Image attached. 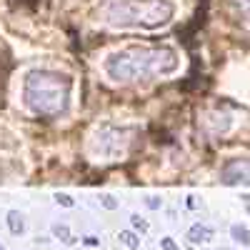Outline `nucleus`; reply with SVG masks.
<instances>
[{
	"label": "nucleus",
	"instance_id": "obj_1",
	"mask_svg": "<svg viewBox=\"0 0 250 250\" xmlns=\"http://www.w3.org/2000/svg\"><path fill=\"white\" fill-rule=\"evenodd\" d=\"M180 68V53L173 45H130L105 55L103 73L118 85L153 78H168Z\"/></svg>",
	"mask_w": 250,
	"mask_h": 250
},
{
	"label": "nucleus",
	"instance_id": "obj_2",
	"mask_svg": "<svg viewBox=\"0 0 250 250\" xmlns=\"http://www.w3.org/2000/svg\"><path fill=\"white\" fill-rule=\"evenodd\" d=\"M73 78L53 68H33L23 78L20 103L38 118H60L70 110L73 103Z\"/></svg>",
	"mask_w": 250,
	"mask_h": 250
},
{
	"label": "nucleus",
	"instance_id": "obj_3",
	"mask_svg": "<svg viewBox=\"0 0 250 250\" xmlns=\"http://www.w3.org/2000/svg\"><path fill=\"white\" fill-rule=\"evenodd\" d=\"M175 13L173 0H108L100 18L118 30H158L168 25Z\"/></svg>",
	"mask_w": 250,
	"mask_h": 250
},
{
	"label": "nucleus",
	"instance_id": "obj_4",
	"mask_svg": "<svg viewBox=\"0 0 250 250\" xmlns=\"http://www.w3.org/2000/svg\"><path fill=\"white\" fill-rule=\"evenodd\" d=\"M143 130L140 125H115V123H105L93 133L90 138V150L95 158L103 160H118L130 153V148L135 145V140H140Z\"/></svg>",
	"mask_w": 250,
	"mask_h": 250
},
{
	"label": "nucleus",
	"instance_id": "obj_5",
	"mask_svg": "<svg viewBox=\"0 0 250 250\" xmlns=\"http://www.w3.org/2000/svg\"><path fill=\"white\" fill-rule=\"evenodd\" d=\"M223 185H250V158H233L220 170Z\"/></svg>",
	"mask_w": 250,
	"mask_h": 250
},
{
	"label": "nucleus",
	"instance_id": "obj_6",
	"mask_svg": "<svg viewBox=\"0 0 250 250\" xmlns=\"http://www.w3.org/2000/svg\"><path fill=\"white\" fill-rule=\"evenodd\" d=\"M188 240H190L193 245L208 243V240H213V230L203 223H195V225H190V230H188Z\"/></svg>",
	"mask_w": 250,
	"mask_h": 250
},
{
	"label": "nucleus",
	"instance_id": "obj_7",
	"mask_svg": "<svg viewBox=\"0 0 250 250\" xmlns=\"http://www.w3.org/2000/svg\"><path fill=\"white\" fill-rule=\"evenodd\" d=\"M8 230L13 235H23L25 233V220H23V215H20L18 210H10L8 213Z\"/></svg>",
	"mask_w": 250,
	"mask_h": 250
},
{
	"label": "nucleus",
	"instance_id": "obj_8",
	"mask_svg": "<svg viewBox=\"0 0 250 250\" xmlns=\"http://www.w3.org/2000/svg\"><path fill=\"white\" fill-rule=\"evenodd\" d=\"M53 235H55L58 240H62L65 245H73V243H75V238L70 235V228H68V225H60V223L53 225Z\"/></svg>",
	"mask_w": 250,
	"mask_h": 250
},
{
	"label": "nucleus",
	"instance_id": "obj_9",
	"mask_svg": "<svg viewBox=\"0 0 250 250\" xmlns=\"http://www.w3.org/2000/svg\"><path fill=\"white\" fill-rule=\"evenodd\" d=\"M230 235H233V240H238L240 245H248V243H250V233H248L245 225H233V228H230Z\"/></svg>",
	"mask_w": 250,
	"mask_h": 250
},
{
	"label": "nucleus",
	"instance_id": "obj_10",
	"mask_svg": "<svg viewBox=\"0 0 250 250\" xmlns=\"http://www.w3.org/2000/svg\"><path fill=\"white\" fill-rule=\"evenodd\" d=\"M120 240H123V245H128L130 250H138L140 248V238L133 230H120Z\"/></svg>",
	"mask_w": 250,
	"mask_h": 250
},
{
	"label": "nucleus",
	"instance_id": "obj_11",
	"mask_svg": "<svg viewBox=\"0 0 250 250\" xmlns=\"http://www.w3.org/2000/svg\"><path fill=\"white\" fill-rule=\"evenodd\" d=\"M55 203L58 205H62V208H73L75 203H73V198L68 195V193H55Z\"/></svg>",
	"mask_w": 250,
	"mask_h": 250
},
{
	"label": "nucleus",
	"instance_id": "obj_12",
	"mask_svg": "<svg viewBox=\"0 0 250 250\" xmlns=\"http://www.w3.org/2000/svg\"><path fill=\"white\" fill-rule=\"evenodd\" d=\"M130 223H133V228H138L140 233H148V223H145L138 213H135V215H130Z\"/></svg>",
	"mask_w": 250,
	"mask_h": 250
},
{
	"label": "nucleus",
	"instance_id": "obj_13",
	"mask_svg": "<svg viewBox=\"0 0 250 250\" xmlns=\"http://www.w3.org/2000/svg\"><path fill=\"white\" fill-rule=\"evenodd\" d=\"M100 203H103V208H108V210H115V208H118V200L113 195H103Z\"/></svg>",
	"mask_w": 250,
	"mask_h": 250
},
{
	"label": "nucleus",
	"instance_id": "obj_14",
	"mask_svg": "<svg viewBox=\"0 0 250 250\" xmlns=\"http://www.w3.org/2000/svg\"><path fill=\"white\" fill-rule=\"evenodd\" d=\"M160 248H163V250H180V245H178L173 238H163V240H160Z\"/></svg>",
	"mask_w": 250,
	"mask_h": 250
},
{
	"label": "nucleus",
	"instance_id": "obj_15",
	"mask_svg": "<svg viewBox=\"0 0 250 250\" xmlns=\"http://www.w3.org/2000/svg\"><path fill=\"white\" fill-rule=\"evenodd\" d=\"M235 3H238V8H240V13L250 20V0H235Z\"/></svg>",
	"mask_w": 250,
	"mask_h": 250
},
{
	"label": "nucleus",
	"instance_id": "obj_16",
	"mask_svg": "<svg viewBox=\"0 0 250 250\" xmlns=\"http://www.w3.org/2000/svg\"><path fill=\"white\" fill-rule=\"evenodd\" d=\"M83 243H85L88 248H95V245H100V240H98L95 235H88V238H83Z\"/></svg>",
	"mask_w": 250,
	"mask_h": 250
},
{
	"label": "nucleus",
	"instance_id": "obj_17",
	"mask_svg": "<svg viewBox=\"0 0 250 250\" xmlns=\"http://www.w3.org/2000/svg\"><path fill=\"white\" fill-rule=\"evenodd\" d=\"M148 208H153V210H158V208H160V200H158V198H148Z\"/></svg>",
	"mask_w": 250,
	"mask_h": 250
},
{
	"label": "nucleus",
	"instance_id": "obj_18",
	"mask_svg": "<svg viewBox=\"0 0 250 250\" xmlns=\"http://www.w3.org/2000/svg\"><path fill=\"white\" fill-rule=\"evenodd\" d=\"M0 250H5V248H3V245H0Z\"/></svg>",
	"mask_w": 250,
	"mask_h": 250
},
{
	"label": "nucleus",
	"instance_id": "obj_19",
	"mask_svg": "<svg viewBox=\"0 0 250 250\" xmlns=\"http://www.w3.org/2000/svg\"><path fill=\"white\" fill-rule=\"evenodd\" d=\"M220 250H223V248H220Z\"/></svg>",
	"mask_w": 250,
	"mask_h": 250
}]
</instances>
